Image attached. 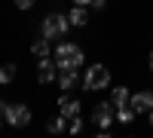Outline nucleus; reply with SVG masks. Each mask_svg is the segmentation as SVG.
<instances>
[{"mask_svg": "<svg viewBox=\"0 0 153 138\" xmlns=\"http://www.w3.org/2000/svg\"><path fill=\"white\" fill-rule=\"evenodd\" d=\"M49 43H52V40H49V37H43V34H40V37H37V40L31 43V52H34L37 58H40V55H49Z\"/></svg>", "mask_w": 153, "mask_h": 138, "instance_id": "f8f14e48", "label": "nucleus"}, {"mask_svg": "<svg viewBox=\"0 0 153 138\" xmlns=\"http://www.w3.org/2000/svg\"><path fill=\"white\" fill-rule=\"evenodd\" d=\"M113 120H117V107H113L110 101H101V104L92 107V123H95L98 129H110Z\"/></svg>", "mask_w": 153, "mask_h": 138, "instance_id": "423d86ee", "label": "nucleus"}, {"mask_svg": "<svg viewBox=\"0 0 153 138\" xmlns=\"http://www.w3.org/2000/svg\"><path fill=\"white\" fill-rule=\"evenodd\" d=\"M68 132H74V135L83 132V117H71V120H68Z\"/></svg>", "mask_w": 153, "mask_h": 138, "instance_id": "2eb2a0df", "label": "nucleus"}, {"mask_svg": "<svg viewBox=\"0 0 153 138\" xmlns=\"http://www.w3.org/2000/svg\"><path fill=\"white\" fill-rule=\"evenodd\" d=\"M110 86V68L107 65H89L83 74V89L86 92H101Z\"/></svg>", "mask_w": 153, "mask_h": 138, "instance_id": "7ed1b4c3", "label": "nucleus"}, {"mask_svg": "<svg viewBox=\"0 0 153 138\" xmlns=\"http://www.w3.org/2000/svg\"><path fill=\"white\" fill-rule=\"evenodd\" d=\"M129 101H132V89L129 86H113L110 89V104L113 107H126Z\"/></svg>", "mask_w": 153, "mask_h": 138, "instance_id": "9d476101", "label": "nucleus"}, {"mask_svg": "<svg viewBox=\"0 0 153 138\" xmlns=\"http://www.w3.org/2000/svg\"><path fill=\"white\" fill-rule=\"evenodd\" d=\"M71 28H74V25L68 22V16H65V12H49V16L40 22V34H43V37H49L52 43L65 40Z\"/></svg>", "mask_w": 153, "mask_h": 138, "instance_id": "f03ea898", "label": "nucleus"}, {"mask_svg": "<svg viewBox=\"0 0 153 138\" xmlns=\"http://www.w3.org/2000/svg\"><path fill=\"white\" fill-rule=\"evenodd\" d=\"M12 80H16V68H12V65H3V68H0V83H12Z\"/></svg>", "mask_w": 153, "mask_h": 138, "instance_id": "4468645a", "label": "nucleus"}, {"mask_svg": "<svg viewBox=\"0 0 153 138\" xmlns=\"http://www.w3.org/2000/svg\"><path fill=\"white\" fill-rule=\"evenodd\" d=\"M68 22L74 25V28H86L89 25V6H76L74 3V9L68 12Z\"/></svg>", "mask_w": 153, "mask_h": 138, "instance_id": "9b49d317", "label": "nucleus"}, {"mask_svg": "<svg viewBox=\"0 0 153 138\" xmlns=\"http://www.w3.org/2000/svg\"><path fill=\"white\" fill-rule=\"evenodd\" d=\"M132 107H135V114H150L153 110V89H138V92H132V101H129Z\"/></svg>", "mask_w": 153, "mask_h": 138, "instance_id": "6e6552de", "label": "nucleus"}, {"mask_svg": "<svg viewBox=\"0 0 153 138\" xmlns=\"http://www.w3.org/2000/svg\"><path fill=\"white\" fill-rule=\"evenodd\" d=\"M6 107H9L6 101H0V117H3V114H6Z\"/></svg>", "mask_w": 153, "mask_h": 138, "instance_id": "aec40b11", "label": "nucleus"}, {"mask_svg": "<svg viewBox=\"0 0 153 138\" xmlns=\"http://www.w3.org/2000/svg\"><path fill=\"white\" fill-rule=\"evenodd\" d=\"M55 80H58V61H55V55H40V61H37V83L49 86Z\"/></svg>", "mask_w": 153, "mask_h": 138, "instance_id": "20e7f679", "label": "nucleus"}, {"mask_svg": "<svg viewBox=\"0 0 153 138\" xmlns=\"http://www.w3.org/2000/svg\"><path fill=\"white\" fill-rule=\"evenodd\" d=\"M55 61H58V68H76V71H80L86 65V52H83L80 43L58 40L55 43Z\"/></svg>", "mask_w": 153, "mask_h": 138, "instance_id": "f257e3e1", "label": "nucleus"}, {"mask_svg": "<svg viewBox=\"0 0 153 138\" xmlns=\"http://www.w3.org/2000/svg\"><path fill=\"white\" fill-rule=\"evenodd\" d=\"M3 120L9 123L12 129H22V126H28V123H31V107H28V104H9L6 114H3Z\"/></svg>", "mask_w": 153, "mask_h": 138, "instance_id": "39448f33", "label": "nucleus"}, {"mask_svg": "<svg viewBox=\"0 0 153 138\" xmlns=\"http://www.w3.org/2000/svg\"><path fill=\"white\" fill-rule=\"evenodd\" d=\"M12 3H16V9H31L37 0H12Z\"/></svg>", "mask_w": 153, "mask_h": 138, "instance_id": "dca6fc26", "label": "nucleus"}, {"mask_svg": "<svg viewBox=\"0 0 153 138\" xmlns=\"http://www.w3.org/2000/svg\"><path fill=\"white\" fill-rule=\"evenodd\" d=\"M104 6H107V0H92V9H95V12H101Z\"/></svg>", "mask_w": 153, "mask_h": 138, "instance_id": "f3484780", "label": "nucleus"}, {"mask_svg": "<svg viewBox=\"0 0 153 138\" xmlns=\"http://www.w3.org/2000/svg\"><path fill=\"white\" fill-rule=\"evenodd\" d=\"M147 120H150V126H153V110H150V114H147Z\"/></svg>", "mask_w": 153, "mask_h": 138, "instance_id": "412c9836", "label": "nucleus"}, {"mask_svg": "<svg viewBox=\"0 0 153 138\" xmlns=\"http://www.w3.org/2000/svg\"><path fill=\"white\" fill-rule=\"evenodd\" d=\"M80 110H83L80 98H74V95H61V98H58V114H65L68 120H71V117H80Z\"/></svg>", "mask_w": 153, "mask_h": 138, "instance_id": "1a4fd4ad", "label": "nucleus"}, {"mask_svg": "<svg viewBox=\"0 0 153 138\" xmlns=\"http://www.w3.org/2000/svg\"><path fill=\"white\" fill-rule=\"evenodd\" d=\"M46 129L52 132V135H58V132H65V129H68V117H65V114H58V117H52V120L46 123Z\"/></svg>", "mask_w": 153, "mask_h": 138, "instance_id": "ddd939ff", "label": "nucleus"}, {"mask_svg": "<svg viewBox=\"0 0 153 138\" xmlns=\"http://www.w3.org/2000/svg\"><path fill=\"white\" fill-rule=\"evenodd\" d=\"M55 83L61 86V92H71V89H76V86H83V77H80L76 68H58V80Z\"/></svg>", "mask_w": 153, "mask_h": 138, "instance_id": "0eeeda50", "label": "nucleus"}, {"mask_svg": "<svg viewBox=\"0 0 153 138\" xmlns=\"http://www.w3.org/2000/svg\"><path fill=\"white\" fill-rule=\"evenodd\" d=\"M76 6H92V0H74Z\"/></svg>", "mask_w": 153, "mask_h": 138, "instance_id": "6ab92c4d", "label": "nucleus"}, {"mask_svg": "<svg viewBox=\"0 0 153 138\" xmlns=\"http://www.w3.org/2000/svg\"><path fill=\"white\" fill-rule=\"evenodd\" d=\"M147 68H150V74H153V49H150V55H147Z\"/></svg>", "mask_w": 153, "mask_h": 138, "instance_id": "a211bd4d", "label": "nucleus"}]
</instances>
